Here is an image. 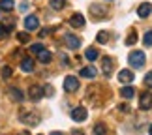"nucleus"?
I'll return each instance as SVG.
<instances>
[{"mask_svg":"<svg viewBox=\"0 0 152 135\" xmlns=\"http://www.w3.org/2000/svg\"><path fill=\"white\" fill-rule=\"evenodd\" d=\"M92 133L94 135H107V126L105 124H96L94 130H92Z\"/></svg>","mask_w":152,"mask_h":135,"instance_id":"22","label":"nucleus"},{"mask_svg":"<svg viewBox=\"0 0 152 135\" xmlns=\"http://www.w3.org/2000/svg\"><path fill=\"white\" fill-rule=\"evenodd\" d=\"M0 73H2V77H4V79H10L13 72H11V68H10V66H2V69H0Z\"/></svg>","mask_w":152,"mask_h":135,"instance_id":"28","label":"nucleus"},{"mask_svg":"<svg viewBox=\"0 0 152 135\" xmlns=\"http://www.w3.org/2000/svg\"><path fill=\"white\" fill-rule=\"evenodd\" d=\"M96 42L98 43H107L109 42V32H105V30H102V32H98V36H96Z\"/></svg>","mask_w":152,"mask_h":135,"instance_id":"23","label":"nucleus"},{"mask_svg":"<svg viewBox=\"0 0 152 135\" xmlns=\"http://www.w3.org/2000/svg\"><path fill=\"white\" fill-rule=\"evenodd\" d=\"M13 8H15L13 0H0V9L2 11H11Z\"/></svg>","mask_w":152,"mask_h":135,"instance_id":"19","label":"nucleus"},{"mask_svg":"<svg viewBox=\"0 0 152 135\" xmlns=\"http://www.w3.org/2000/svg\"><path fill=\"white\" fill-rule=\"evenodd\" d=\"M113 58L111 56H103L102 58V72H103V75L105 77H111V73H113Z\"/></svg>","mask_w":152,"mask_h":135,"instance_id":"7","label":"nucleus"},{"mask_svg":"<svg viewBox=\"0 0 152 135\" xmlns=\"http://www.w3.org/2000/svg\"><path fill=\"white\" fill-rule=\"evenodd\" d=\"M128 62H130L132 68H143L145 62H147V55L143 51H132L130 56H128Z\"/></svg>","mask_w":152,"mask_h":135,"instance_id":"1","label":"nucleus"},{"mask_svg":"<svg viewBox=\"0 0 152 135\" xmlns=\"http://www.w3.org/2000/svg\"><path fill=\"white\" fill-rule=\"evenodd\" d=\"M118 111H122V113H130V105H118Z\"/></svg>","mask_w":152,"mask_h":135,"instance_id":"32","label":"nucleus"},{"mask_svg":"<svg viewBox=\"0 0 152 135\" xmlns=\"http://www.w3.org/2000/svg\"><path fill=\"white\" fill-rule=\"evenodd\" d=\"M79 75H81V77H85V79H94L96 75H98V69L94 66H86V68H81Z\"/></svg>","mask_w":152,"mask_h":135,"instance_id":"12","label":"nucleus"},{"mask_svg":"<svg viewBox=\"0 0 152 135\" xmlns=\"http://www.w3.org/2000/svg\"><path fill=\"white\" fill-rule=\"evenodd\" d=\"M64 90H66V92L79 90V79L75 77V75H68V77L64 79Z\"/></svg>","mask_w":152,"mask_h":135,"instance_id":"3","label":"nucleus"},{"mask_svg":"<svg viewBox=\"0 0 152 135\" xmlns=\"http://www.w3.org/2000/svg\"><path fill=\"white\" fill-rule=\"evenodd\" d=\"M11 30H13V23H10V21H6V23H4V25H0V39H4V38H8Z\"/></svg>","mask_w":152,"mask_h":135,"instance_id":"15","label":"nucleus"},{"mask_svg":"<svg viewBox=\"0 0 152 135\" xmlns=\"http://www.w3.org/2000/svg\"><path fill=\"white\" fill-rule=\"evenodd\" d=\"M36 56H38V60L42 62V64H49V62L53 60V55H51V53H49L47 49H43L42 53H38Z\"/></svg>","mask_w":152,"mask_h":135,"instance_id":"18","label":"nucleus"},{"mask_svg":"<svg viewBox=\"0 0 152 135\" xmlns=\"http://www.w3.org/2000/svg\"><path fill=\"white\" fill-rule=\"evenodd\" d=\"M143 81H145V85H147L148 88H152V72H148L147 75H145V79H143Z\"/></svg>","mask_w":152,"mask_h":135,"instance_id":"30","label":"nucleus"},{"mask_svg":"<svg viewBox=\"0 0 152 135\" xmlns=\"http://www.w3.org/2000/svg\"><path fill=\"white\" fill-rule=\"evenodd\" d=\"M51 135H62V133H58V131H56V133H55V131H53V133H51Z\"/></svg>","mask_w":152,"mask_h":135,"instance_id":"35","label":"nucleus"},{"mask_svg":"<svg viewBox=\"0 0 152 135\" xmlns=\"http://www.w3.org/2000/svg\"><path fill=\"white\" fill-rule=\"evenodd\" d=\"M90 13L94 15V17H98V15H100V17H103V15H105V8H103V6H98V4H94V6H90Z\"/></svg>","mask_w":152,"mask_h":135,"instance_id":"20","label":"nucleus"},{"mask_svg":"<svg viewBox=\"0 0 152 135\" xmlns=\"http://www.w3.org/2000/svg\"><path fill=\"white\" fill-rule=\"evenodd\" d=\"M126 43L128 45H135L137 43V34H135V30H130V34H128V38H126Z\"/></svg>","mask_w":152,"mask_h":135,"instance_id":"24","label":"nucleus"},{"mask_svg":"<svg viewBox=\"0 0 152 135\" xmlns=\"http://www.w3.org/2000/svg\"><path fill=\"white\" fill-rule=\"evenodd\" d=\"M143 43L147 45V47H150L152 45V30H148V32H145V38H143Z\"/></svg>","mask_w":152,"mask_h":135,"instance_id":"29","label":"nucleus"},{"mask_svg":"<svg viewBox=\"0 0 152 135\" xmlns=\"http://www.w3.org/2000/svg\"><path fill=\"white\" fill-rule=\"evenodd\" d=\"M120 96L124 98V99H128V101H130V99L135 96V90H133V86H130V85H126V86H122L120 88Z\"/></svg>","mask_w":152,"mask_h":135,"instance_id":"16","label":"nucleus"},{"mask_svg":"<svg viewBox=\"0 0 152 135\" xmlns=\"http://www.w3.org/2000/svg\"><path fill=\"white\" fill-rule=\"evenodd\" d=\"M17 39H19L21 43H28L30 42V36H28V32H19L17 34Z\"/></svg>","mask_w":152,"mask_h":135,"instance_id":"26","label":"nucleus"},{"mask_svg":"<svg viewBox=\"0 0 152 135\" xmlns=\"http://www.w3.org/2000/svg\"><path fill=\"white\" fill-rule=\"evenodd\" d=\"M152 107V94L150 92H143L139 98V109L141 111H148Z\"/></svg>","mask_w":152,"mask_h":135,"instance_id":"6","label":"nucleus"},{"mask_svg":"<svg viewBox=\"0 0 152 135\" xmlns=\"http://www.w3.org/2000/svg\"><path fill=\"white\" fill-rule=\"evenodd\" d=\"M69 116H72L73 122H85L86 118H88V113H86L85 107H75L72 113H69Z\"/></svg>","mask_w":152,"mask_h":135,"instance_id":"4","label":"nucleus"},{"mask_svg":"<svg viewBox=\"0 0 152 135\" xmlns=\"http://www.w3.org/2000/svg\"><path fill=\"white\" fill-rule=\"evenodd\" d=\"M19 118H21V122H25V124H28V126L39 124V116H38L36 113H32V111H23Z\"/></svg>","mask_w":152,"mask_h":135,"instance_id":"2","label":"nucleus"},{"mask_svg":"<svg viewBox=\"0 0 152 135\" xmlns=\"http://www.w3.org/2000/svg\"><path fill=\"white\" fill-rule=\"evenodd\" d=\"M64 6H66V0H51V8L53 9H62L64 8Z\"/></svg>","mask_w":152,"mask_h":135,"instance_id":"25","label":"nucleus"},{"mask_svg":"<svg viewBox=\"0 0 152 135\" xmlns=\"http://www.w3.org/2000/svg\"><path fill=\"white\" fill-rule=\"evenodd\" d=\"M150 13H152V4H150V2H143V4L137 8V15L141 17V19H147Z\"/></svg>","mask_w":152,"mask_h":135,"instance_id":"11","label":"nucleus"},{"mask_svg":"<svg viewBox=\"0 0 152 135\" xmlns=\"http://www.w3.org/2000/svg\"><path fill=\"white\" fill-rule=\"evenodd\" d=\"M28 96H30V99H34V101H39V99L45 96L43 86H39V85H32L30 88H28Z\"/></svg>","mask_w":152,"mask_h":135,"instance_id":"5","label":"nucleus"},{"mask_svg":"<svg viewBox=\"0 0 152 135\" xmlns=\"http://www.w3.org/2000/svg\"><path fill=\"white\" fill-rule=\"evenodd\" d=\"M148 133H150V135H152V124H150V128H148Z\"/></svg>","mask_w":152,"mask_h":135,"instance_id":"34","label":"nucleus"},{"mask_svg":"<svg viewBox=\"0 0 152 135\" xmlns=\"http://www.w3.org/2000/svg\"><path fill=\"white\" fill-rule=\"evenodd\" d=\"M64 42H66V45L69 49H73V51L81 47V39L77 36H73V34H66V36H64Z\"/></svg>","mask_w":152,"mask_h":135,"instance_id":"9","label":"nucleus"},{"mask_svg":"<svg viewBox=\"0 0 152 135\" xmlns=\"http://www.w3.org/2000/svg\"><path fill=\"white\" fill-rule=\"evenodd\" d=\"M43 49H45V47H43V43H34V45H30V53H34V55L42 53Z\"/></svg>","mask_w":152,"mask_h":135,"instance_id":"27","label":"nucleus"},{"mask_svg":"<svg viewBox=\"0 0 152 135\" xmlns=\"http://www.w3.org/2000/svg\"><path fill=\"white\" fill-rule=\"evenodd\" d=\"M72 135H85V133L81 131V130H73V131H72Z\"/></svg>","mask_w":152,"mask_h":135,"instance_id":"33","label":"nucleus"},{"mask_svg":"<svg viewBox=\"0 0 152 135\" xmlns=\"http://www.w3.org/2000/svg\"><path fill=\"white\" fill-rule=\"evenodd\" d=\"M21 69H23L25 73H30V72H34V60H32L30 56H25V58L21 60Z\"/></svg>","mask_w":152,"mask_h":135,"instance_id":"14","label":"nucleus"},{"mask_svg":"<svg viewBox=\"0 0 152 135\" xmlns=\"http://www.w3.org/2000/svg\"><path fill=\"white\" fill-rule=\"evenodd\" d=\"M133 79H135V75H133V72H130V69H120L118 72V81L124 85H130L133 83Z\"/></svg>","mask_w":152,"mask_h":135,"instance_id":"8","label":"nucleus"},{"mask_svg":"<svg viewBox=\"0 0 152 135\" xmlns=\"http://www.w3.org/2000/svg\"><path fill=\"white\" fill-rule=\"evenodd\" d=\"M8 96L13 99V101H23V99H25V94H23L19 88H10L8 90Z\"/></svg>","mask_w":152,"mask_h":135,"instance_id":"17","label":"nucleus"},{"mask_svg":"<svg viewBox=\"0 0 152 135\" xmlns=\"http://www.w3.org/2000/svg\"><path fill=\"white\" fill-rule=\"evenodd\" d=\"M26 9H28V2H21V4H19V11H23V13H25Z\"/></svg>","mask_w":152,"mask_h":135,"instance_id":"31","label":"nucleus"},{"mask_svg":"<svg viewBox=\"0 0 152 135\" xmlns=\"http://www.w3.org/2000/svg\"><path fill=\"white\" fill-rule=\"evenodd\" d=\"M85 56L92 62V60H96L100 55H98V49H94V47H88V49H86V53H85Z\"/></svg>","mask_w":152,"mask_h":135,"instance_id":"21","label":"nucleus"},{"mask_svg":"<svg viewBox=\"0 0 152 135\" xmlns=\"http://www.w3.org/2000/svg\"><path fill=\"white\" fill-rule=\"evenodd\" d=\"M25 28L26 30H38L39 28V19L36 15H28L25 19Z\"/></svg>","mask_w":152,"mask_h":135,"instance_id":"10","label":"nucleus"},{"mask_svg":"<svg viewBox=\"0 0 152 135\" xmlns=\"http://www.w3.org/2000/svg\"><path fill=\"white\" fill-rule=\"evenodd\" d=\"M69 25H72L73 28H81V26H85V17L81 15V13H73L72 17H69Z\"/></svg>","mask_w":152,"mask_h":135,"instance_id":"13","label":"nucleus"}]
</instances>
